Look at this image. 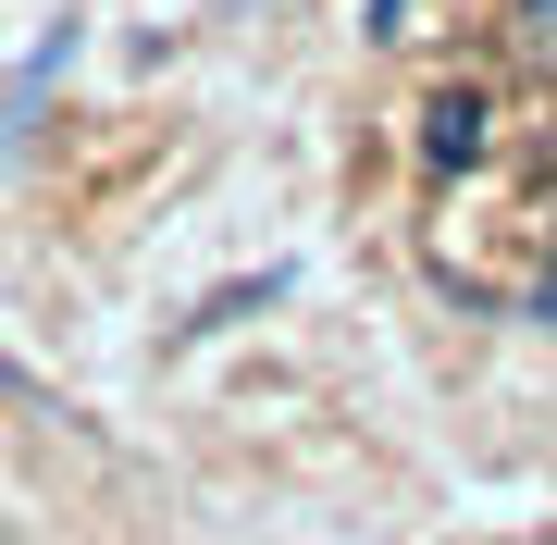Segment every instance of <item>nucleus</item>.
<instances>
[{"label": "nucleus", "mask_w": 557, "mask_h": 545, "mask_svg": "<svg viewBox=\"0 0 557 545\" xmlns=\"http://www.w3.org/2000/svg\"><path fill=\"white\" fill-rule=\"evenodd\" d=\"M483 149H496V112H483V87H434V100H421V162L471 174Z\"/></svg>", "instance_id": "f257e3e1"}, {"label": "nucleus", "mask_w": 557, "mask_h": 545, "mask_svg": "<svg viewBox=\"0 0 557 545\" xmlns=\"http://www.w3.org/2000/svg\"><path fill=\"white\" fill-rule=\"evenodd\" d=\"M0 397H50V384H38V372H25V360H0Z\"/></svg>", "instance_id": "7ed1b4c3"}, {"label": "nucleus", "mask_w": 557, "mask_h": 545, "mask_svg": "<svg viewBox=\"0 0 557 545\" xmlns=\"http://www.w3.org/2000/svg\"><path fill=\"white\" fill-rule=\"evenodd\" d=\"M397 25H409V0H372V38H397Z\"/></svg>", "instance_id": "20e7f679"}, {"label": "nucleus", "mask_w": 557, "mask_h": 545, "mask_svg": "<svg viewBox=\"0 0 557 545\" xmlns=\"http://www.w3.org/2000/svg\"><path fill=\"white\" fill-rule=\"evenodd\" d=\"M508 62L557 87V0H508Z\"/></svg>", "instance_id": "f03ea898"}, {"label": "nucleus", "mask_w": 557, "mask_h": 545, "mask_svg": "<svg viewBox=\"0 0 557 545\" xmlns=\"http://www.w3.org/2000/svg\"><path fill=\"white\" fill-rule=\"evenodd\" d=\"M533 310H545V323H557V261H545V298H533Z\"/></svg>", "instance_id": "39448f33"}]
</instances>
